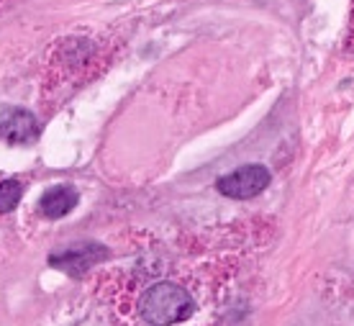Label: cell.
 <instances>
[{
    "label": "cell",
    "instance_id": "1",
    "mask_svg": "<svg viewBox=\"0 0 354 326\" xmlns=\"http://www.w3.org/2000/svg\"><path fill=\"white\" fill-rule=\"evenodd\" d=\"M195 303L175 282H154L139 300V314L149 326H175L193 316Z\"/></svg>",
    "mask_w": 354,
    "mask_h": 326
},
{
    "label": "cell",
    "instance_id": "2",
    "mask_svg": "<svg viewBox=\"0 0 354 326\" xmlns=\"http://www.w3.org/2000/svg\"><path fill=\"white\" fill-rule=\"evenodd\" d=\"M270 185V170L265 165H244V167L234 170L229 175L218 177V193L234 201H247L259 195L265 188Z\"/></svg>",
    "mask_w": 354,
    "mask_h": 326
},
{
    "label": "cell",
    "instance_id": "3",
    "mask_svg": "<svg viewBox=\"0 0 354 326\" xmlns=\"http://www.w3.org/2000/svg\"><path fill=\"white\" fill-rule=\"evenodd\" d=\"M103 260H108V249L103 244H95V242H85V244H72L70 249H64L59 255H52L49 264L70 275H82Z\"/></svg>",
    "mask_w": 354,
    "mask_h": 326
},
{
    "label": "cell",
    "instance_id": "4",
    "mask_svg": "<svg viewBox=\"0 0 354 326\" xmlns=\"http://www.w3.org/2000/svg\"><path fill=\"white\" fill-rule=\"evenodd\" d=\"M36 134H39L36 118L24 108H10L0 116V136L10 144H28L36 139Z\"/></svg>",
    "mask_w": 354,
    "mask_h": 326
},
{
    "label": "cell",
    "instance_id": "5",
    "mask_svg": "<svg viewBox=\"0 0 354 326\" xmlns=\"http://www.w3.org/2000/svg\"><path fill=\"white\" fill-rule=\"evenodd\" d=\"M77 201H80V195L72 185H54L39 198V211L44 213L46 219H62L77 206Z\"/></svg>",
    "mask_w": 354,
    "mask_h": 326
},
{
    "label": "cell",
    "instance_id": "6",
    "mask_svg": "<svg viewBox=\"0 0 354 326\" xmlns=\"http://www.w3.org/2000/svg\"><path fill=\"white\" fill-rule=\"evenodd\" d=\"M24 195V185L18 180H3L0 183V213L13 211Z\"/></svg>",
    "mask_w": 354,
    "mask_h": 326
}]
</instances>
